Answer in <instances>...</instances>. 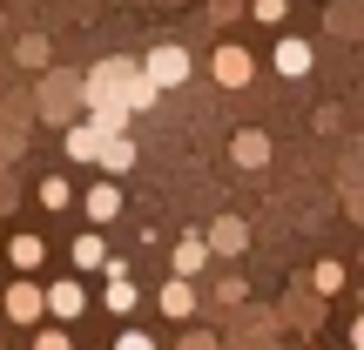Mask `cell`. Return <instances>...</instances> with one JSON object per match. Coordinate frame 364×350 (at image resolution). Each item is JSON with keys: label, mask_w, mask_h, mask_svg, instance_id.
I'll list each match as a JSON object with an SVG mask.
<instances>
[{"label": "cell", "mask_w": 364, "mask_h": 350, "mask_svg": "<svg viewBox=\"0 0 364 350\" xmlns=\"http://www.w3.org/2000/svg\"><path fill=\"white\" fill-rule=\"evenodd\" d=\"M284 13H290V0H250V21H263V27L284 21Z\"/></svg>", "instance_id": "cell-22"}, {"label": "cell", "mask_w": 364, "mask_h": 350, "mask_svg": "<svg viewBox=\"0 0 364 350\" xmlns=\"http://www.w3.org/2000/svg\"><path fill=\"white\" fill-rule=\"evenodd\" d=\"M81 209H88V222H115L122 216V189L115 182H88L81 189Z\"/></svg>", "instance_id": "cell-13"}, {"label": "cell", "mask_w": 364, "mask_h": 350, "mask_svg": "<svg viewBox=\"0 0 364 350\" xmlns=\"http://www.w3.org/2000/svg\"><path fill=\"white\" fill-rule=\"evenodd\" d=\"M34 350H75L68 324H41V330H34Z\"/></svg>", "instance_id": "cell-21"}, {"label": "cell", "mask_w": 364, "mask_h": 350, "mask_svg": "<svg viewBox=\"0 0 364 350\" xmlns=\"http://www.w3.org/2000/svg\"><path fill=\"white\" fill-rule=\"evenodd\" d=\"M14 61L34 67V75H48V34H21L14 40Z\"/></svg>", "instance_id": "cell-18"}, {"label": "cell", "mask_w": 364, "mask_h": 350, "mask_svg": "<svg viewBox=\"0 0 364 350\" xmlns=\"http://www.w3.org/2000/svg\"><path fill=\"white\" fill-rule=\"evenodd\" d=\"M209 249H216V256H243L250 249V222L243 216H216L209 222Z\"/></svg>", "instance_id": "cell-9"}, {"label": "cell", "mask_w": 364, "mask_h": 350, "mask_svg": "<svg viewBox=\"0 0 364 350\" xmlns=\"http://www.w3.org/2000/svg\"><path fill=\"white\" fill-rule=\"evenodd\" d=\"M68 256H75V276H88V270H102V276H108V263H115V256H108V243H102V229H81Z\"/></svg>", "instance_id": "cell-10"}, {"label": "cell", "mask_w": 364, "mask_h": 350, "mask_svg": "<svg viewBox=\"0 0 364 350\" xmlns=\"http://www.w3.org/2000/svg\"><path fill=\"white\" fill-rule=\"evenodd\" d=\"M102 169H108V175H129V169H135V135H108Z\"/></svg>", "instance_id": "cell-17"}, {"label": "cell", "mask_w": 364, "mask_h": 350, "mask_svg": "<svg viewBox=\"0 0 364 350\" xmlns=\"http://www.w3.org/2000/svg\"><path fill=\"white\" fill-rule=\"evenodd\" d=\"M311 290H317V297H338V290H344V263H317V270H311Z\"/></svg>", "instance_id": "cell-20"}, {"label": "cell", "mask_w": 364, "mask_h": 350, "mask_svg": "<svg viewBox=\"0 0 364 350\" xmlns=\"http://www.w3.org/2000/svg\"><path fill=\"white\" fill-rule=\"evenodd\" d=\"M102 303L115 317H135V303H142V297H135V276H108V283H102Z\"/></svg>", "instance_id": "cell-16"}, {"label": "cell", "mask_w": 364, "mask_h": 350, "mask_svg": "<svg viewBox=\"0 0 364 350\" xmlns=\"http://www.w3.org/2000/svg\"><path fill=\"white\" fill-rule=\"evenodd\" d=\"M209 256H216V249H209V229H189V236H176V249H169V270L182 276V283H196V276L209 270Z\"/></svg>", "instance_id": "cell-6"}, {"label": "cell", "mask_w": 364, "mask_h": 350, "mask_svg": "<svg viewBox=\"0 0 364 350\" xmlns=\"http://www.w3.org/2000/svg\"><path fill=\"white\" fill-rule=\"evenodd\" d=\"M176 350H216V337H209V330H182Z\"/></svg>", "instance_id": "cell-24"}, {"label": "cell", "mask_w": 364, "mask_h": 350, "mask_svg": "<svg viewBox=\"0 0 364 350\" xmlns=\"http://www.w3.org/2000/svg\"><path fill=\"white\" fill-rule=\"evenodd\" d=\"M351 350H364V317H358V324H351Z\"/></svg>", "instance_id": "cell-25"}, {"label": "cell", "mask_w": 364, "mask_h": 350, "mask_svg": "<svg viewBox=\"0 0 364 350\" xmlns=\"http://www.w3.org/2000/svg\"><path fill=\"white\" fill-rule=\"evenodd\" d=\"M156 303H162V317L189 324V317H196V303H203V297H196V283H182V276H169V283L156 290Z\"/></svg>", "instance_id": "cell-11"}, {"label": "cell", "mask_w": 364, "mask_h": 350, "mask_svg": "<svg viewBox=\"0 0 364 350\" xmlns=\"http://www.w3.org/2000/svg\"><path fill=\"white\" fill-rule=\"evenodd\" d=\"M230 162H236V169H263V162H270V135H263V128H236Z\"/></svg>", "instance_id": "cell-12"}, {"label": "cell", "mask_w": 364, "mask_h": 350, "mask_svg": "<svg viewBox=\"0 0 364 350\" xmlns=\"http://www.w3.org/2000/svg\"><path fill=\"white\" fill-rule=\"evenodd\" d=\"M115 350H156V337H149V330H122Z\"/></svg>", "instance_id": "cell-23"}, {"label": "cell", "mask_w": 364, "mask_h": 350, "mask_svg": "<svg viewBox=\"0 0 364 350\" xmlns=\"http://www.w3.org/2000/svg\"><path fill=\"white\" fill-rule=\"evenodd\" d=\"M7 324H21V330H41V324H48V283L14 276V283H7Z\"/></svg>", "instance_id": "cell-3"}, {"label": "cell", "mask_w": 364, "mask_h": 350, "mask_svg": "<svg viewBox=\"0 0 364 350\" xmlns=\"http://www.w3.org/2000/svg\"><path fill=\"white\" fill-rule=\"evenodd\" d=\"M41 256H48V243H41L34 229L7 236V263H14V270H21V276H34V270H41Z\"/></svg>", "instance_id": "cell-14"}, {"label": "cell", "mask_w": 364, "mask_h": 350, "mask_svg": "<svg viewBox=\"0 0 364 350\" xmlns=\"http://www.w3.org/2000/svg\"><path fill=\"white\" fill-rule=\"evenodd\" d=\"M0 317H7V283H0Z\"/></svg>", "instance_id": "cell-26"}, {"label": "cell", "mask_w": 364, "mask_h": 350, "mask_svg": "<svg viewBox=\"0 0 364 350\" xmlns=\"http://www.w3.org/2000/svg\"><path fill=\"white\" fill-rule=\"evenodd\" d=\"M81 115H88V102H81V75L48 67V75H41V121H54V128H75Z\"/></svg>", "instance_id": "cell-2"}, {"label": "cell", "mask_w": 364, "mask_h": 350, "mask_svg": "<svg viewBox=\"0 0 364 350\" xmlns=\"http://www.w3.org/2000/svg\"><path fill=\"white\" fill-rule=\"evenodd\" d=\"M41 209H68V202H75V189H68V175H41Z\"/></svg>", "instance_id": "cell-19"}, {"label": "cell", "mask_w": 364, "mask_h": 350, "mask_svg": "<svg viewBox=\"0 0 364 350\" xmlns=\"http://www.w3.org/2000/svg\"><path fill=\"white\" fill-rule=\"evenodd\" d=\"M149 81H156V88H182V81H189V48H182V40H162V48H149Z\"/></svg>", "instance_id": "cell-4"}, {"label": "cell", "mask_w": 364, "mask_h": 350, "mask_svg": "<svg viewBox=\"0 0 364 350\" xmlns=\"http://www.w3.org/2000/svg\"><path fill=\"white\" fill-rule=\"evenodd\" d=\"M156 81H149L142 61H129V54H108V61H95L88 75H81V102H88V115L102 121L108 135H129L135 115H149L156 108Z\"/></svg>", "instance_id": "cell-1"}, {"label": "cell", "mask_w": 364, "mask_h": 350, "mask_svg": "<svg viewBox=\"0 0 364 350\" xmlns=\"http://www.w3.org/2000/svg\"><path fill=\"white\" fill-rule=\"evenodd\" d=\"M277 75H290V81H304V75H311V40H297V34H290V40H277Z\"/></svg>", "instance_id": "cell-15"}, {"label": "cell", "mask_w": 364, "mask_h": 350, "mask_svg": "<svg viewBox=\"0 0 364 350\" xmlns=\"http://www.w3.org/2000/svg\"><path fill=\"white\" fill-rule=\"evenodd\" d=\"M81 310H88V290H81V276H61V283H48V317H54V324H75Z\"/></svg>", "instance_id": "cell-8"}, {"label": "cell", "mask_w": 364, "mask_h": 350, "mask_svg": "<svg viewBox=\"0 0 364 350\" xmlns=\"http://www.w3.org/2000/svg\"><path fill=\"white\" fill-rule=\"evenodd\" d=\"M61 148H68V162H102V148H108V128L95 115H81L75 128L61 135Z\"/></svg>", "instance_id": "cell-7"}, {"label": "cell", "mask_w": 364, "mask_h": 350, "mask_svg": "<svg viewBox=\"0 0 364 350\" xmlns=\"http://www.w3.org/2000/svg\"><path fill=\"white\" fill-rule=\"evenodd\" d=\"M209 75H216V88H250V81H257V61H250V48L223 40V48L209 54Z\"/></svg>", "instance_id": "cell-5"}, {"label": "cell", "mask_w": 364, "mask_h": 350, "mask_svg": "<svg viewBox=\"0 0 364 350\" xmlns=\"http://www.w3.org/2000/svg\"><path fill=\"white\" fill-rule=\"evenodd\" d=\"M358 303H364V290H358Z\"/></svg>", "instance_id": "cell-27"}]
</instances>
